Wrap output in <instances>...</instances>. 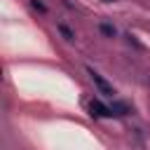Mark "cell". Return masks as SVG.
<instances>
[{
    "label": "cell",
    "instance_id": "8992f818",
    "mask_svg": "<svg viewBox=\"0 0 150 150\" xmlns=\"http://www.w3.org/2000/svg\"><path fill=\"white\" fill-rule=\"evenodd\" d=\"M30 5H33V7L38 9V12H47V7H45V5L40 2V0H30Z\"/></svg>",
    "mask_w": 150,
    "mask_h": 150
},
{
    "label": "cell",
    "instance_id": "7a4b0ae2",
    "mask_svg": "<svg viewBox=\"0 0 150 150\" xmlns=\"http://www.w3.org/2000/svg\"><path fill=\"white\" fill-rule=\"evenodd\" d=\"M89 110H91L94 117H112V110H110L108 105H103L101 101H91V103H89Z\"/></svg>",
    "mask_w": 150,
    "mask_h": 150
},
{
    "label": "cell",
    "instance_id": "52a82bcc",
    "mask_svg": "<svg viewBox=\"0 0 150 150\" xmlns=\"http://www.w3.org/2000/svg\"><path fill=\"white\" fill-rule=\"evenodd\" d=\"M105 2H112V0H105Z\"/></svg>",
    "mask_w": 150,
    "mask_h": 150
},
{
    "label": "cell",
    "instance_id": "3957f363",
    "mask_svg": "<svg viewBox=\"0 0 150 150\" xmlns=\"http://www.w3.org/2000/svg\"><path fill=\"white\" fill-rule=\"evenodd\" d=\"M110 110H112V115H127V112H131V110H129V105H127L124 101H112Z\"/></svg>",
    "mask_w": 150,
    "mask_h": 150
},
{
    "label": "cell",
    "instance_id": "277c9868",
    "mask_svg": "<svg viewBox=\"0 0 150 150\" xmlns=\"http://www.w3.org/2000/svg\"><path fill=\"white\" fill-rule=\"evenodd\" d=\"M56 28H59V33H61L66 40H73V38H75V33H73V30H70L66 23H56Z\"/></svg>",
    "mask_w": 150,
    "mask_h": 150
},
{
    "label": "cell",
    "instance_id": "6da1fadb",
    "mask_svg": "<svg viewBox=\"0 0 150 150\" xmlns=\"http://www.w3.org/2000/svg\"><path fill=\"white\" fill-rule=\"evenodd\" d=\"M87 73L91 75V80L96 82V87H98V89H101L103 94H108V96H112V94H115V91H112V87H110V84H108V82H105V80H103V77H101V75H98L96 70H91V68H87Z\"/></svg>",
    "mask_w": 150,
    "mask_h": 150
},
{
    "label": "cell",
    "instance_id": "5b68a950",
    "mask_svg": "<svg viewBox=\"0 0 150 150\" xmlns=\"http://www.w3.org/2000/svg\"><path fill=\"white\" fill-rule=\"evenodd\" d=\"M98 28H101V33H103L105 38H115V33H117V30H115V26H110V23H101Z\"/></svg>",
    "mask_w": 150,
    "mask_h": 150
}]
</instances>
